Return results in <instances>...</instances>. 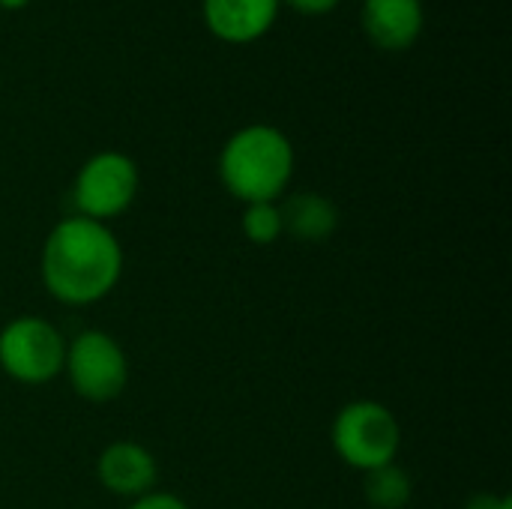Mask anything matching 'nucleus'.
<instances>
[{
    "mask_svg": "<svg viewBox=\"0 0 512 509\" xmlns=\"http://www.w3.org/2000/svg\"><path fill=\"white\" fill-rule=\"evenodd\" d=\"M363 498L372 509H405L414 498V483L405 468L390 462L375 471H366Z\"/></svg>",
    "mask_w": 512,
    "mask_h": 509,
    "instance_id": "9b49d317",
    "label": "nucleus"
},
{
    "mask_svg": "<svg viewBox=\"0 0 512 509\" xmlns=\"http://www.w3.org/2000/svg\"><path fill=\"white\" fill-rule=\"evenodd\" d=\"M27 3H30V0H0L3 9H24Z\"/></svg>",
    "mask_w": 512,
    "mask_h": 509,
    "instance_id": "dca6fc26",
    "label": "nucleus"
},
{
    "mask_svg": "<svg viewBox=\"0 0 512 509\" xmlns=\"http://www.w3.org/2000/svg\"><path fill=\"white\" fill-rule=\"evenodd\" d=\"M159 465L153 453L135 441H114L96 459V480L117 498H144L153 492Z\"/></svg>",
    "mask_w": 512,
    "mask_h": 509,
    "instance_id": "0eeeda50",
    "label": "nucleus"
},
{
    "mask_svg": "<svg viewBox=\"0 0 512 509\" xmlns=\"http://www.w3.org/2000/svg\"><path fill=\"white\" fill-rule=\"evenodd\" d=\"M201 12L213 36L231 45H246L273 27L279 0H201Z\"/></svg>",
    "mask_w": 512,
    "mask_h": 509,
    "instance_id": "6e6552de",
    "label": "nucleus"
},
{
    "mask_svg": "<svg viewBox=\"0 0 512 509\" xmlns=\"http://www.w3.org/2000/svg\"><path fill=\"white\" fill-rule=\"evenodd\" d=\"M138 195V165L120 150L93 153L75 174L72 201L78 216L105 222L126 213Z\"/></svg>",
    "mask_w": 512,
    "mask_h": 509,
    "instance_id": "423d86ee",
    "label": "nucleus"
},
{
    "mask_svg": "<svg viewBox=\"0 0 512 509\" xmlns=\"http://www.w3.org/2000/svg\"><path fill=\"white\" fill-rule=\"evenodd\" d=\"M285 3H291L294 9H300V12H306V15H324V12H330L339 0H285Z\"/></svg>",
    "mask_w": 512,
    "mask_h": 509,
    "instance_id": "2eb2a0df",
    "label": "nucleus"
},
{
    "mask_svg": "<svg viewBox=\"0 0 512 509\" xmlns=\"http://www.w3.org/2000/svg\"><path fill=\"white\" fill-rule=\"evenodd\" d=\"M66 339L63 333L36 315L12 318L0 330V369L18 384H48L63 372Z\"/></svg>",
    "mask_w": 512,
    "mask_h": 509,
    "instance_id": "20e7f679",
    "label": "nucleus"
},
{
    "mask_svg": "<svg viewBox=\"0 0 512 509\" xmlns=\"http://www.w3.org/2000/svg\"><path fill=\"white\" fill-rule=\"evenodd\" d=\"M294 177V147L270 123L237 129L219 153V180L243 204L276 201Z\"/></svg>",
    "mask_w": 512,
    "mask_h": 509,
    "instance_id": "f03ea898",
    "label": "nucleus"
},
{
    "mask_svg": "<svg viewBox=\"0 0 512 509\" xmlns=\"http://www.w3.org/2000/svg\"><path fill=\"white\" fill-rule=\"evenodd\" d=\"M63 372L75 396L87 402H111L129 384V357L105 330H81L66 342Z\"/></svg>",
    "mask_w": 512,
    "mask_h": 509,
    "instance_id": "39448f33",
    "label": "nucleus"
},
{
    "mask_svg": "<svg viewBox=\"0 0 512 509\" xmlns=\"http://www.w3.org/2000/svg\"><path fill=\"white\" fill-rule=\"evenodd\" d=\"M360 21L378 48L402 51L423 33V0H363Z\"/></svg>",
    "mask_w": 512,
    "mask_h": 509,
    "instance_id": "1a4fd4ad",
    "label": "nucleus"
},
{
    "mask_svg": "<svg viewBox=\"0 0 512 509\" xmlns=\"http://www.w3.org/2000/svg\"><path fill=\"white\" fill-rule=\"evenodd\" d=\"M468 509H512V501L507 495H492V492H483L477 498L468 501Z\"/></svg>",
    "mask_w": 512,
    "mask_h": 509,
    "instance_id": "4468645a",
    "label": "nucleus"
},
{
    "mask_svg": "<svg viewBox=\"0 0 512 509\" xmlns=\"http://www.w3.org/2000/svg\"><path fill=\"white\" fill-rule=\"evenodd\" d=\"M336 456L357 471H375L396 462L402 447V426L396 414L372 399H357L339 408L330 426Z\"/></svg>",
    "mask_w": 512,
    "mask_h": 509,
    "instance_id": "7ed1b4c3",
    "label": "nucleus"
},
{
    "mask_svg": "<svg viewBox=\"0 0 512 509\" xmlns=\"http://www.w3.org/2000/svg\"><path fill=\"white\" fill-rule=\"evenodd\" d=\"M129 509H189V504L171 492H150L144 498H135V504Z\"/></svg>",
    "mask_w": 512,
    "mask_h": 509,
    "instance_id": "ddd939ff",
    "label": "nucleus"
},
{
    "mask_svg": "<svg viewBox=\"0 0 512 509\" xmlns=\"http://www.w3.org/2000/svg\"><path fill=\"white\" fill-rule=\"evenodd\" d=\"M39 270L45 291L57 303L90 306L117 288L123 276V246L105 222L69 216L45 237Z\"/></svg>",
    "mask_w": 512,
    "mask_h": 509,
    "instance_id": "f257e3e1",
    "label": "nucleus"
},
{
    "mask_svg": "<svg viewBox=\"0 0 512 509\" xmlns=\"http://www.w3.org/2000/svg\"><path fill=\"white\" fill-rule=\"evenodd\" d=\"M240 228L243 237L255 246H270L276 243L285 231H282V213L276 201H258V204H243V216H240Z\"/></svg>",
    "mask_w": 512,
    "mask_h": 509,
    "instance_id": "f8f14e48",
    "label": "nucleus"
},
{
    "mask_svg": "<svg viewBox=\"0 0 512 509\" xmlns=\"http://www.w3.org/2000/svg\"><path fill=\"white\" fill-rule=\"evenodd\" d=\"M282 231L303 243H324L339 228L336 204L321 192H297L285 204H279Z\"/></svg>",
    "mask_w": 512,
    "mask_h": 509,
    "instance_id": "9d476101",
    "label": "nucleus"
}]
</instances>
